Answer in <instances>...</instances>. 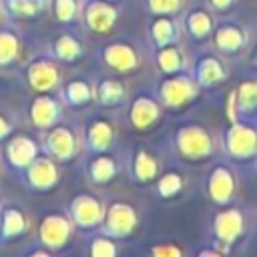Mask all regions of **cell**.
<instances>
[{"label": "cell", "instance_id": "obj_14", "mask_svg": "<svg viewBox=\"0 0 257 257\" xmlns=\"http://www.w3.org/2000/svg\"><path fill=\"white\" fill-rule=\"evenodd\" d=\"M239 0H207V6L215 12V14H229L235 10Z\"/></svg>", "mask_w": 257, "mask_h": 257}, {"label": "cell", "instance_id": "obj_12", "mask_svg": "<svg viewBox=\"0 0 257 257\" xmlns=\"http://www.w3.org/2000/svg\"><path fill=\"white\" fill-rule=\"evenodd\" d=\"M181 189H183V179H181V175H177V173H167V175L161 179V183H159V191H161L165 197H173V195H177Z\"/></svg>", "mask_w": 257, "mask_h": 257}, {"label": "cell", "instance_id": "obj_13", "mask_svg": "<svg viewBox=\"0 0 257 257\" xmlns=\"http://www.w3.org/2000/svg\"><path fill=\"white\" fill-rule=\"evenodd\" d=\"M151 4L161 14H173V12H177L181 8L183 0H151Z\"/></svg>", "mask_w": 257, "mask_h": 257}, {"label": "cell", "instance_id": "obj_18", "mask_svg": "<svg viewBox=\"0 0 257 257\" xmlns=\"http://www.w3.org/2000/svg\"><path fill=\"white\" fill-rule=\"evenodd\" d=\"M255 213H257V209H255Z\"/></svg>", "mask_w": 257, "mask_h": 257}, {"label": "cell", "instance_id": "obj_15", "mask_svg": "<svg viewBox=\"0 0 257 257\" xmlns=\"http://www.w3.org/2000/svg\"><path fill=\"white\" fill-rule=\"evenodd\" d=\"M243 58H245V62H247V64H251V66H255V68H257V34H255V36H251L249 46H247V50H245Z\"/></svg>", "mask_w": 257, "mask_h": 257}, {"label": "cell", "instance_id": "obj_11", "mask_svg": "<svg viewBox=\"0 0 257 257\" xmlns=\"http://www.w3.org/2000/svg\"><path fill=\"white\" fill-rule=\"evenodd\" d=\"M153 32H155V38H157V42H159L161 46L173 44V42L177 40V36H179V34H177V32H179L177 22H175L173 18H169L167 14H165V16H161V18L155 22Z\"/></svg>", "mask_w": 257, "mask_h": 257}, {"label": "cell", "instance_id": "obj_8", "mask_svg": "<svg viewBox=\"0 0 257 257\" xmlns=\"http://www.w3.org/2000/svg\"><path fill=\"white\" fill-rule=\"evenodd\" d=\"M201 86L199 82L195 80V76H189V74H179V76H173L169 78L165 84H163V90H161V96L165 100L167 106H185L189 104L191 100L197 98Z\"/></svg>", "mask_w": 257, "mask_h": 257}, {"label": "cell", "instance_id": "obj_6", "mask_svg": "<svg viewBox=\"0 0 257 257\" xmlns=\"http://www.w3.org/2000/svg\"><path fill=\"white\" fill-rule=\"evenodd\" d=\"M229 120L257 126V76L239 80L227 98Z\"/></svg>", "mask_w": 257, "mask_h": 257}, {"label": "cell", "instance_id": "obj_10", "mask_svg": "<svg viewBox=\"0 0 257 257\" xmlns=\"http://www.w3.org/2000/svg\"><path fill=\"white\" fill-rule=\"evenodd\" d=\"M185 64V54L179 46L175 44H167L163 46V50L159 52V66L169 72V74H177Z\"/></svg>", "mask_w": 257, "mask_h": 257}, {"label": "cell", "instance_id": "obj_3", "mask_svg": "<svg viewBox=\"0 0 257 257\" xmlns=\"http://www.w3.org/2000/svg\"><path fill=\"white\" fill-rule=\"evenodd\" d=\"M251 40V32L249 28L239 22L237 18H229V14H223L221 20L215 22L213 34H211V42L213 48L223 54L225 58H243L247 46Z\"/></svg>", "mask_w": 257, "mask_h": 257}, {"label": "cell", "instance_id": "obj_16", "mask_svg": "<svg viewBox=\"0 0 257 257\" xmlns=\"http://www.w3.org/2000/svg\"><path fill=\"white\" fill-rule=\"evenodd\" d=\"M255 28H257V12H255Z\"/></svg>", "mask_w": 257, "mask_h": 257}, {"label": "cell", "instance_id": "obj_9", "mask_svg": "<svg viewBox=\"0 0 257 257\" xmlns=\"http://www.w3.org/2000/svg\"><path fill=\"white\" fill-rule=\"evenodd\" d=\"M215 22H217L215 12L209 6H197L189 10L185 16V30L193 40L205 42V40H211Z\"/></svg>", "mask_w": 257, "mask_h": 257}, {"label": "cell", "instance_id": "obj_1", "mask_svg": "<svg viewBox=\"0 0 257 257\" xmlns=\"http://www.w3.org/2000/svg\"><path fill=\"white\" fill-rule=\"evenodd\" d=\"M257 225V213L245 205L233 201L219 205L211 215V235L215 247L227 255L233 253L237 245H243L251 239Z\"/></svg>", "mask_w": 257, "mask_h": 257}, {"label": "cell", "instance_id": "obj_5", "mask_svg": "<svg viewBox=\"0 0 257 257\" xmlns=\"http://www.w3.org/2000/svg\"><path fill=\"white\" fill-rule=\"evenodd\" d=\"M205 193L211 203L227 205L237 201L239 193V173L233 165V161H215L207 173L205 179Z\"/></svg>", "mask_w": 257, "mask_h": 257}, {"label": "cell", "instance_id": "obj_17", "mask_svg": "<svg viewBox=\"0 0 257 257\" xmlns=\"http://www.w3.org/2000/svg\"><path fill=\"white\" fill-rule=\"evenodd\" d=\"M255 167H257V159H255Z\"/></svg>", "mask_w": 257, "mask_h": 257}, {"label": "cell", "instance_id": "obj_4", "mask_svg": "<svg viewBox=\"0 0 257 257\" xmlns=\"http://www.w3.org/2000/svg\"><path fill=\"white\" fill-rule=\"evenodd\" d=\"M219 139L221 151L233 163H249L257 159V126L229 120Z\"/></svg>", "mask_w": 257, "mask_h": 257}, {"label": "cell", "instance_id": "obj_2", "mask_svg": "<svg viewBox=\"0 0 257 257\" xmlns=\"http://www.w3.org/2000/svg\"><path fill=\"white\" fill-rule=\"evenodd\" d=\"M175 143H177L181 157L187 161H193V163L211 161L221 151V139L209 126H205L201 122L183 124L177 131Z\"/></svg>", "mask_w": 257, "mask_h": 257}, {"label": "cell", "instance_id": "obj_7", "mask_svg": "<svg viewBox=\"0 0 257 257\" xmlns=\"http://www.w3.org/2000/svg\"><path fill=\"white\" fill-rule=\"evenodd\" d=\"M193 76L201 88H215V86L227 82L231 76L229 58H225L217 50L205 52L197 58V62L193 66Z\"/></svg>", "mask_w": 257, "mask_h": 257}]
</instances>
